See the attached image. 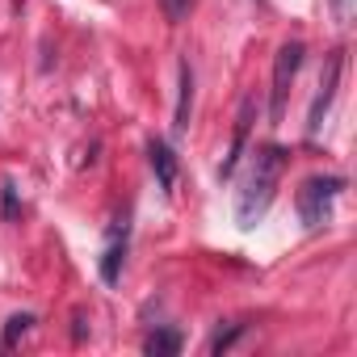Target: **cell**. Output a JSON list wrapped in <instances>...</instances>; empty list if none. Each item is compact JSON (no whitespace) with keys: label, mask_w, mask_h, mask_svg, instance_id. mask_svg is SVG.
Masks as SVG:
<instances>
[{"label":"cell","mask_w":357,"mask_h":357,"mask_svg":"<svg viewBox=\"0 0 357 357\" xmlns=\"http://www.w3.org/2000/svg\"><path fill=\"white\" fill-rule=\"evenodd\" d=\"M340 68H344V55H340V51H332V55H328V63H324V72H319V93H315L311 114H307V135H311V139L324 130V114H328V105H332V97H336Z\"/></svg>","instance_id":"4"},{"label":"cell","mask_w":357,"mask_h":357,"mask_svg":"<svg viewBox=\"0 0 357 357\" xmlns=\"http://www.w3.org/2000/svg\"><path fill=\"white\" fill-rule=\"evenodd\" d=\"M17 211V202H13V185H5V215H13Z\"/></svg>","instance_id":"14"},{"label":"cell","mask_w":357,"mask_h":357,"mask_svg":"<svg viewBox=\"0 0 357 357\" xmlns=\"http://www.w3.org/2000/svg\"><path fill=\"white\" fill-rule=\"evenodd\" d=\"M176 76H181V84H176L181 93H176L172 130H176V135H185V130H190V114H194V68H190V63H181V72H176Z\"/></svg>","instance_id":"7"},{"label":"cell","mask_w":357,"mask_h":357,"mask_svg":"<svg viewBox=\"0 0 357 357\" xmlns=\"http://www.w3.org/2000/svg\"><path fill=\"white\" fill-rule=\"evenodd\" d=\"M147 160H151V172H155L160 190L172 194V190H176V155H172V147H168L164 139H151V143H147Z\"/></svg>","instance_id":"6"},{"label":"cell","mask_w":357,"mask_h":357,"mask_svg":"<svg viewBox=\"0 0 357 357\" xmlns=\"http://www.w3.org/2000/svg\"><path fill=\"white\" fill-rule=\"evenodd\" d=\"M122 257H126V231H122V240H114L109 248H105V257H101V282H118V273H122Z\"/></svg>","instance_id":"8"},{"label":"cell","mask_w":357,"mask_h":357,"mask_svg":"<svg viewBox=\"0 0 357 357\" xmlns=\"http://www.w3.org/2000/svg\"><path fill=\"white\" fill-rule=\"evenodd\" d=\"M194 5H198V0H160V9H164V17L176 26V22H185L190 13H194Z\"/></svg>","instance_id":"11"},{"label":"cell","mask_w":357,"mask_h":357,"mask_svg":"<svg viewBox=\"0 0 357 357\" xmlns=\"http://www.w3.org/2000/svg\"><path fill=\"white\" fill-rule=\"evenodd\" d=\"M244 332H248V324H236V328H227V332H219V336L211 340V353H227V349H231V344H236V340H240Z\"/></svg>","instance_id":"12"},{"label":"cell","mask_w":357,"mask_h":357,"mask_svg":"<svg viewBox=\"0 0 357 357\" xmlns=\"http://www.w3.org/2000/svg\"><path fill=\"white\" fill-rule=\"evenodd\" d=\"M72 336H76V340H84V315H80V311H76V328H72Z\"/></svg>","instance_id":"15"},{"label":"cell","mask_w":357,"mask_h":357,"mask_svg":"<svg viewBox=\"0 0 357 357\" xmlns=\"http://www.w3.org/2000/svg\"><path fill=\"white\" fill-rule=\"evenodd\" d=\"M252 109H257V101L244 97V101H240V118H236L231 147H227V155H223V164H219V181H227V176L236 172V164H240V155H244V143H248V130H252Z\"/></svg>","instance_id":"5"},{"label":"cell","mask_w":357,"mask_h":357,"mask_svg":"<svg viewBox=\"0 0 357 357\" xmlns=\"http://www.w3.org/2000/svg\"><path fill=\"white\" fill-rule=\"evenodd\" d=\"M303 55H307V47H303L298 38L278 47V59H273V89H269V118H273V122L286 114V97H290V84H294V76H298V68H303Z\"/></svg>","instance_id":"3"},{"label":"cell","mask_w":357,"mask_h":357,"mask_svg":"<svg viewBox=\"0 0 357 357\" xmlns=\"http://www.w3.org/2000/svg\"><path fill=\"white\" fill-rule=\"evenodd\" d=\"M286 160H290V151L278 147V143H265V147L252 151V172H248V181H244V190L236 198V223L244 231L265 219V211H269V202L278 194V181L286 172Z\"/></svg>","instance_id":"1"},{"label":"cell","mask_w":357,"mask_h":357,"mask_svg":"<svg viewBox=\"0 0 357 357\" xmlns=\"http://www.w3.org/2000/svg\"><path fill=\"white\" fill-rule=\"evenodd\" d=\"M332 17H336V26H349V17H353V0H332Z\"/></svg>","instance_id":"13"},{"label":"cell","mask_w":357,"mask_h":357,"mask_svg":"<svg viewBox=\"0 0 357 357\" xmlns=\"http://www.w3.org/2000/svg\"><path fill=\"white\" fill-rule=\"evenodd\" d=\"M143 353H151V357H172V353H181V336L176 332H151L147 340H143Z\"/></svg>","instance_id":"9"},{"label":"cell","mask_w":357,"mask_h":357,"mask_svg":"<svg viewBox=\"0 0 357 357\" xmlns=\"http://www.w3.org/2000/svg\"><path fill=\"white\" fill-rule=\"evenodd\" d=\"M344 190V176H307L298 190V219L303 227H319L332 219V202Z\"/></svg>","instance_id":"2"},{"label":"cell","mask_w":357,"mask_h":357,"mask_svg":"<svg viewBox=\"0 0 357 357\" xmlns=\"http://www.w3.org/2000/svg\"><path fill=\"white\" fill-rule=\"evenodd\" d=\"M30 328H34V315H30V311L9 315V324H5V349H13V344H17V336H26Z\"/></svg>","instance_id":"10"}]
</instances>
